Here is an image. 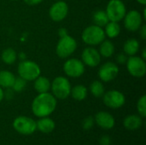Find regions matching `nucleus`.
<instances>
[{
    "label": "nucleus",
    "instance_id": "31",
    "mask_svg": "<svg viewBox=\"0 0 146 145\" xmlns=\"http://www.w3.org/2000/svg\"><path fill=\"white\" fill-rule=\"evenodd\" d=\"M111 144V138L108 135H104L99 139V145H110Z\"/></svg>",
    "mask_w": 146,
    "mask_h": 145
},
{
    "label": "nucleus",
    "instance_id": "37",
    "mask_svg": "<svg viewBox=\"0 0 146 145\" xmlns=\"http://www.w3.org/2000/svg\"><path fill=\"white\" fill-rule=\"evenodd\" d=\"M139 4H142V5H145L146 4V0H136Z\"/></svg>",
    "mask_w": 146,
    "mask_h": 145
},
{
    "label": "nucleus",
    "instance_id": "28",
    "mask_svg": "<svg viewBox=\"0 0 146 145\" xmlns=\"http://www.w3.org/2000/svg\"><path fill=\"white\" fill-rule=\"evenodd\" d=\"M26 86H27V81L22 78L19 77V78H15V82L11 88L15 92H21L26 88Z\"/></svg>",
    "mask_w": 146,
    "mask_h": 145
},
{
    "label": "nucleus",
    "instance_id": "9",
    "mask_svg": "<svg viewBox=\"0 0 146 145\" xmlns=\"http://www.w3.org/2000/svg\"><path fill=\"white\" fill-rule=\"evenodd\" d=\"M85 64L77 58H69L63 64L64 73L70 78H80L85 73Z\"/></svg>",
    "mask_w": 146,
    "mask_h": 145
},
{
    "label": "nucleus",
    "instance_id": "29",
    "mask_svg": "<svg viewBox=\"0 0 146 145\" xmlns=\"http://www.w3.org/2000/svg\"><path fill=\"white\" fill-rule=\"evenodd\" d=\"M95 124L94 117L92 116H87L82 121V127L84 130H91Z\"/></svg>",
    "mask_w": 146,
    "mask_h": 145
},
{
    "label": "nucleus",
    "instance_id": "11",
    "mask_svg": "<svg viewBox=\"0 0 146 145\" xmlns=\"http://www.w3.org/2000/svg\"><path fill=\"white\" fill-rule=\"evenodd\" d=\"M119 74V67L116 63L107 62L104 63L98 69V75L102 82H110L114 80Z\"/></svg>",
    "mask_w": 146,
    "mask_h": 145
},
{
    "label": "nucleus",
    "instance_id": "5",
    "mask_svg": "<svg viewBox=\"0 0 146 145\" xmlns=\"http://www.w3.org/2000/svg\"><path fill=\"white\" fill-rule=\"evenodd\" d=\"M77 45V42L73 37L69 35L64 36L62 38H60L59 41L57 42L56 53L57 56L62 59L68 58L76 50Z\"/></svg>",
    "mask_w": 146,
    "mask_h": 145
},
{
    "label": "nucleus",
    "instance_id": "6",
    "mask_svg": "<svg viewBox=\"0 0 146 145\" xmlns=\"http://www.w3.org/2000/svg\"><path fill=\"white\" fill-rule=\"evenodd\" d=\"M105 12L110 21L120 22L127 13V8L121 0H110Z\"/></svg>",
    "mask_w": 146,
    "mask_h": 145
},
{
    "label": "nucleus",
    "instance_id": "22",
    "mask_svg": "<svg viewBox=\"0 0 146 145\" xmlns=\"http://www.w3.org/2000/svg\"><path fill=\"white\" fill-rule=\"evenodd\" d=\"M87 92H88V90L85 85H77L74 86L73 88H71L70 95L76 101H83L86 98Z\"/></svg>",
    "mask_w": 146,
    "mask_h": 145
},
{
    "label": "nucleus",
    "instance_id": "27",
    "mask_svg": "<svg viewBox=\"0 0 146 145\" xmlns=\"http://www.w3.org/2000/svg\"><path fill=\"white\" fill-rule=\"evenodd\" d=\"M137 110L142 118L146 117V96L143 95L137 103Z\"/></svg>",
    "mask_w": 146,
    "mask_h": 145
},
{
    "label": "nucleus",
    "instance_id": "16",
    "mask_svg": "<svg viewBox=\"0 0 146 145\" xmlns=\"http://www.w3.org/2000/svg\"><path fill=\"white\" fill-rule=\"evenodd\" d=\"M143 125V120L140 115H130L123 120V126L129 131H135L139 129Z\"/></svg>",
    "mask_w": 146,
    "mask_h": 145
},
{
    "label": "nucleus",
    "instance_id": "4",
    "mask_svg": "<svg viewBox=\"0 0 146 145\" xmlns=\"http://www.w3.org/2000/svg\"><path fill=\"white\" fill-rule=\"evenodd\" d=\"M71 84L69 80L64 76L56 77L50 84L52 95L60 100L68 98L71 92Z\"/></svg>",
    "mask_w": 146,
    "mask_h": 145
},
{
    "label": "nucleus",
    "instance_id": "34",
    "mask_svg": "<svg viewBox=\"0 0 146 145\" xmlns=\"http://www.w3.org/2000/svg\"><path fill=\"white\" fill-rule=\"evenodd\" d=\"M58 35L60 36V38H62V37H64V36L68 35V30H67L66 28H64V27L60 28V29L58 30Z\"/></svg>",
    "mask_w": 146,
    "mask_h": 145
},
{
    "label": "nucleus",
    "instance_id": "23",
    "mask_svg": "<svg viewBox=\"0 0 146 145\" xmlns=\"http://www.w3.org/2000/svg\"><path fill=\"white\" fill-rule=\"evenodd\" d=\"M104 27H105V29H104V30L105 35L107 37H109L110 38H115L118 37L121 32V26H120L119 22L109 21Z\"/></svg>",
    "mask_w": 146,
    "mask_h": 145
},
{
    "label": "nucleus",
    "instance_id": "2",
    "mask_svg": "<svg viewBox=\"0 0 146 145\" xmlns=\"http://www.w3.org/2000/svg\"><path fill=\"white\" fill-rule=\"evenodd\" d=\"M106 38L104 30L97 25H91L86 27L81 33L82 41L91 46L100 44Z\"/></svg>",
    "mask_w": 146,
    "mask_h": 145
},
{
    "label": "nucleus",
    "instance_id": "36",
    "mask_svg": "<svg viewBox=\"0 0 146 145\" xmlns=\"http://www.w3.org/2000/svg\"><path fill=\"white\" fill-rule=\"evenodd\" d=\"M19 57L21 58V61H22V60H25L26 59V56H25V54L24 53H20L19 54Z\"/></svg>",
    "mask_w": 146,
    "mask_h": 145
},
{
    "label": "nucleus",
    "instance_id": "40",
    "mask_svg": "<svg viewBox=\"0 0 146 145\" xmlns=\"http://www.w3.org/2000/svg\"><path fill=\"white\" fill-rule=\"evenodd\" d=\"M53 1H56V0H53Z\"/></svg>",
    "mask_w": 146,
    "mask_h": 145
},
{
    "label": "nucleus",
    "instance_id": "33",
    "mask_svg": "<svg viewBox=\"0 0 146 145\" xmlns=\"http://www.w3.org/2000/svg\"><path fill=\"white\" fill-rule=\"evenodd\" d=\"M139 33L142 39H146V25H142L139 28Z\"/></svg>",
    "mask_w": 146,
    "mask_h": 145
},
{
    "label": "nucleus",
    "instance_id": "30",
    "mask_svg": "<svg viewBox=\"0 0 146 145\" xmlns=\"http://www.w3.org/2000/svg\"><path fill=\"white\" fill-rule=\"evenodd\" d=\"M115 60H116V62L120 65H123V64H126L127 61V56L124 53V52H121V53H119L116 55V57H115Z\"/></svg>",
    "mask_w": 146,
    "mask_h": 145
},
{
    "label": "nucleus",
    "instance_id": "26",
    "mask_svg": "<svg viewBox=\"0 0 146 145\" xmlns=\"http://www.w3.org/2000/svg\"><path fill=\"white\" fill-rule=\"evenodd\" d=\"M90 92L95 97H102L105 92V88L101 80H94L89 87Z\"/></svg>",
    "mask_w": 146,
    "mask_h": 145
},
{
    "label": "nucleus",
    "instance_id": "17",
    "mask_svg": "<svg viewBox=\"0 0 146 145\" xmlns=\"http://www.w3.org/2000/svg\"><path fill=\"white\" fill-rule=\"evenodd\" d=\"M36 126H37V129L39 132L47 134L54 131L56 127V123L52 119L47 116V117L39 118V120L36 121Z\"/></svg>",
    "mask_w": 146,
    "mask_h": 145
},
{
    "label": "nucleus",
    "instance_id": "10",
    "mask_svg": "<svg viewBox=\"0 0 146 145\" xmlns=\"http://www.w3.org/2000/svg\"><path fill=\"white\" fill-rule=\"evenodd\" d=\"M103 97L104 103L113 109L121 108L126 103V97L124 94L117 90H110L104 92Z\"/></svg>",
    "mask_w": 146,
    "mask_h": 145
},
{
    "label": "nucleus",
    "instance_id": "7",
    "mask_svg": "<svg viewBox=\"0 0 146 145\" xmlns=\"http://www.w3.org/2000/svg\"><path fill=\"white\" fill-rule=\"evenodd\" d=\"M14 129L20 134L28 136L33 134L37 130L36 121L27 116H18L13 121Z\"/></svg>",
    "mask_w": 146,
    "mask_h": 145
},
{
    "label": "nucleus",
    "instance_id": "32",
    "mask_svg": "<svg viewBox=\"0 0 146 145\" xmlns=\"http://www.w3.org/2000/svg\"><path fill=\"white\" fill-rule=\"evenodd\" d=\"M25 2V3H27V5L30 6H33V5H37L41 3L44 0H23Z\"/></svg>",
    "mask_w": 146,
    "mask_h": 145
},
{
    "label": "nucleus",
    "instance_id": "35",
    "mask_svg": "<svg viewBox=\"0 0 146 145\" xmlns=\"http://www.w3.org/2000/svg\"><path fill=\"white\" fill-rule=\"evenodd\" d=\"M3 98H4V91H3V88L0 87V103L3 101Z\"/></svg>",
    "mask_w": 146,
    "mask_h": 145
},
{
    "label": "nucleus",
    "instance_id": "3",
    "mask_svg": "<svg viewBox=\"0 0 146 145\" xmlns=\"http://www.w3.org/2000/svg\"><path fill=\"white\" fill-rule=\"evenodd\" d=\"M17 72L19 77L26 81H33L40 75L41 69L35 62L25 59L19 62Z\"/></svg>",
    "mask_w": 146,
    "mask_h": 145
},
{
    "label": "nucleus",
    "instance_id": "25",
    "mask_svg": "<svg viewBox=\"0 0 146 145\" xmlns=\"http://www.w3.org/2000/svg\"><path fill=\"white\" fill-rule=\"evenodd\" d=\"M92 21L94 22V25H97L100 27H104L106 24L110 21L107 14L105 10H97L92 15Z\"/></svg>",
    "mask_w": 146,
    "mask_h": 145
},
{
    "label": "nucleus",
    "instance_id": "20",
    "mask_svg": "<svg viewBox=\"0 0 146 145\" xmlns=\"http://www.w3.org/2000/svg\"><path fill=\"white\" fill-rule=\"evenodd\" d=\"M15 79V76L13 73L8 70L0 71V87L11 88Z\"/></svg>",
    "mask_w": 146,
    "mask_h": 145
},
{
    "label": "nucleus",
    "instance_id": "14",
    "mask_svg": "<svg viewBox=\"0 0 146 145\" xmlns=\"http://www.w3.org/2000/svg\"><path fill=\"white\" fill-rule=\"evenodd\" d=\"M81 61L85 65L91 68L98 66L101 62V56L98 50L92 46L85 48L81 53Z\"/></svg>",
    "mask_w": 146,
    "mask_h": 145
},
{
    "label": "nucleus",
    "instance_id": "24",
    "mask_svg": "<svg viewBox=\"0 0 146 145\" xmlns=\"http://www.w3.org/2000/svg\"><path fill=\"white\" fill-rule=\"evenodd\" d=\"M18 58V54L13 48H6L1 54L2 61L7 65L14 64Z\"/></svg>",
    "mask_w": 146,
    "mask_h": 145
},
{
    "label": "nucleus",
    "instance_id": "8",
    "mask_svg": "<svg viewBox=\"0 0 146 145\" xmlns=\"http://www.w3.org/2000/svg\"><path fill=\"white\" fill-rule=\"evenodd\" d=\"M128 73L134 78H143L146 73L145 60L140 56H132L126 62Z\"/></svg>",
    "mask_w": 146,
    "mask_h": 145
},
{
    "label": "nucleus",
    "instance_id": "13",
    "mask_svg": "<svg viewBox=\"0 0 146 145\" xmlns=\"http://www.w3.org/2000/svg\"><path fill=\"white\" fill-rule=\"evenodd\" d=\"M68 14V5L64 1H56L54 3L50 9L49 15L53 21L59 22L63 21Z\"/></svg>",
    "mask_w": 146,
    "mask_h": 145
},
{
    "label": "nucleus",
    "instance_id": "39",
    "mask_svg": "<svg viewBox=\"0 0 146 145\" xmlns=\"http://www.w3.org/2000/svg\"><path fill=\"white\" fill-rule=\"evenodd\" d=\"M11 1H17V0H11Z\"/></svg>",
    "mask_w": 146,
    "mask_h": 145
},
{
    "label": "nucleus",
    "instance_id": "1",
    "mask_svg": "<svg viewBox=\"0 0 146 145\" xmlns=\"http://www.w3.org/2000/svg\"><path fill=\"white\" fill-rule=\"evenodd\" d=\"M56 105V98L51 93H38V95L33 100L32 111L38 118L47 117L55 111Z\"/></svg>",
    "mask_w": 146,
    "mask_h": 145
},
{
    "label": "nucleus",
    "instance_id": "18",
    "mask_svg": "<svg viewBox=\"0 0 146 145\" xmlns=\"http://www.w3.org/2000/svg\"><path fill=\"white\" fill-rule=\"evenodd\" d=\"M33 83V87L34 90L38 93H44V92H49L50 90V81L48 78L44 76H38L37 79H35Z\"/></svg>",
    "mask_w": 146,
    "mask_h": 145
},
{
    "label": "nucleus",
    "instance_id": "38",
    "mask_svg": "<svg viewBox=\"0 0 146 145\" xmlns=\"http://www.w3.org/2000/svg\"><path fill=\"white\" fill-rule=\"evenodd\" d=\"M142 58L144 59V60H145L146 59V52H145V48L143 50V52H142Z\"/></svg>",
    "mask_w": 146,
    "mask_h": 145
},
{
    "label": "nucleus",
    "instance_id": "21",
    "mask_svg": "<svg viewBox=\"0 0 146 145\" xmlns=\"http://www.w3.org/2000/svg\"><path fill=\"white\" fill-rule=\"evenodd\" d=\"M99 47V54L101 56L105 58H109L112 56L115 53V45L114 44L108 39H104L100 44Z\"/></svg>",
    "mask_w": 146,
    "mask_h": 145
},
{
    "label": "nucleus",
    "instance_id": "19",
    "mask_svg": "<svg viewBox=\"0 0 146 145\" xmlns=\"http://www.w3.org/2000/svg\"><path fill=\"white\" fill-rule=\"evenodd\" d=\"M140 44L139 42L136 39V38H129L127 39L123 45V52L128 56H135L139 50Z\"/></svg>",
    "mask_w": 146,
    "mask_h": 145
},
{
    "label": "nucleus",
    "instance_id": "12",
    "mask_svg": "<svg viewBox=\"0 0 146 145\" xmlns=\"http://www.w3.org/2000/svg\"><path fill=\"white\" fill-rule=\"evenodd\" d=\"M123 20L124 26L127 30L130 32H137L141 27L144 19L139 11L133 9L127 12Z\"/></svg>",
    "mask_w": 146,
    "mask_h": 145
},
{
    "label": "nucleus",
    "instance_id": "15",
    "mask_svg": "<svg viewBox=\"0 0 146 145\" xmlns=\"http://www.w3.org/2000/svg\"><path fill=\"white\" fill-rule=\"evenodd\" d=\"M95 123L104 130H110L115 125V120L114 116L106 111H100L94 116Z\"/></svg>",
    "mask_w": 146,
    "mask_h": 145
}]
</instances>
